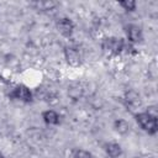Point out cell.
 <instances>
[{"mask_svg": "<svg viewBox=\"0 0 158 158\" xmlns=\"http://www.w3.org/2000/svg\"><path fill=\"white\" fill-rule=\"evenodd\" d=\"M146 112H147L148 115H151L152 117L158 118V109H157L156 105H151V106H148L147 110H146Z\"/></svg>", "mask_w": 158, "mask_h": 158, "instance_id": "14", "label": "cell"}, {"mask_svg": "<svg viewBox=\"0 0 158 158\" xmlns=\"http://www.w3.org/2000/svg\"><path fill=\"white\" fill-rule=\"evenodd\" d=\"M114 130L118 135H127L130 132V123L125 118H116L114 121Z\"/></svg>", "mask_w": 158, "mask_h": 158, "instance_id": "11", "label": "cell"}, {"mask_svg": "<svg viewBox=\"0 0 158 158\" xmlns=\"http://www.w3.org/2000/svg\"><path fill=\"white\" fill-rule=\"evenodd\" d=\"M42 120L48 126H57L60 122V116L56 110L48 109V110H44L42 112Z\"/></svg>", "mask_w": 158, "mask_h": 158, "instance_id": "8", "label": "cell"}, {"mask_svg": "<svg viewBox=\"0 0 158 158\" xmlns=\"http://www.w3.org/2000/svg\"><path fill=\"white\" fill-rule=\"evenodd\" d=\"M126 40L130 44H137L143 41V31L142 27L136 23H127L125 26Z\"/></svg>", "mask_w": 158, "mask_h": 158, "instance_id": "4", "label": "cell"}, {"mask_svg": "<svg viewBox=\"0 0 158 158\" xmlns=\"http://www.w3.org/2000/svg\"><path fill=\"white\" fill-rule=\"evenodd\" d=\"M104 149L106 152V154L110 157V158H118L122 156V147L116 143V142H107L105 143L104 146Z\"/></svg>", "mask_w": 158, "mask_h": 158, "instance_id": "9", "label": "cell"}, {"mask_svg": "<svg viewBox=\"0 0 158 158\" xmlns=\"http://www.w3.org/2000/svg\"><path fill=\"white\" fill-rule=\"evenodd\" d=\"M31 5L36 10H40V11H51L58 6V2L53 0H37V1L31 2Z\"/></svg>", "mask_w": 158, "mask_h": 158, "instance_id": "10", "label": "cell"}, {"mask_svg": "<svg viewBox=\"0 0 158 158\" xmlns=\"http://www.w3.org/2000/svg\"><path fill=\"white\" fill-rule=\"evenodd\" d=\"M9 98L12 100H19L23 104L33 102V93L25 84H17L16 86H14L12 90L9 93Z\"/></svg>", "mask_w": 158, "mask_h": 158, "instance_id": "3", "label": "cell"}, {"mask_svg": "<svg viewBox=\"0 0 158 158\" xmlns=\"http://www.w3.org/2000/svg\"><path fill=\"white\" fill-rule=\"evenodd\" d=\"M118 5L127 12H133L137 7V2L135 0H120Z\"/></svg>", "mask_w": 158, "mask_h": 158, "instance_id": "12", "label": "cell"}, {"mask_svg": "<svg viewBox=\"0 0 158 158\" xmlns=\"http://www.w3.org/2000/svg\"><path fill=\"white\" fill-rule=\"evenodd\" d=\"M73 158H94V157L89 151L83 148H77L73 152Z\"/></svg>", "mask_w": 158, "mask_h": 158, "instance_id": "13", "label": "cell"}, {"mask_svg": "<svg viewBox=\"0 0 158 158\" xmlns=\"http://www.w3.org/2000/svg\"><path fill=\"white\" fill-rule=\"evenodd\" d=\"M126 46H127L126 41L118 37H107L101 42L102 53L107 57H116L121 54L125 51Z\"/></svg>", "mask_w": 158, "mask_h": 158, "instance_id": "1", "label": "cell"}, {"mask_svg": "<svg viewBox=\"0 0 158 158\" xmlns=\"http://www.w3.org/2000/svg\"><path fill=\"white\" fill-rule=\"evenodd\" d=\"M0 158H4V154H2V152H1V149H0Z\"/></svg>", "mask_w": 158, "mask_h": 158, "instance_id": "15", "label": "cell"}, {"mask_svg": "<svg viewBox=\"0 0 158 158\" xmlns=\"http://www.w3.org/2000/svg\"><path fill=\"white\" fill-rule=\"evenodd\" d=\"M63 54H64V59L69 67L78 68L81 65V56H80L78 48H75L73 46H65L63 49Z\"/></svg>", "mask_w": 158, "mask_h": 158, "instance_id": "5", "label": "cell"}, {"mask_svg": "<svg viewBox=\"0 0 158 158\" xmlns=\"http://www.w3.org/2000/svg\"><path fill=\"white\" fill-rule=\"evenodd\" d=\"M135 120L138 123V126L147 132L148 135L153 136L157 133L158 131V118L152 117L151 115H148L146 111H141V112H136L135 115Z\"/></svg>", "mask_w": 158, "mask_h": 158, "instance_id": "2", "label": "cell"}, {"mask_svg": "<svg viewBox=\"0 0 158 158\" xmlns=\"http://www.w3.org/2000/svg\"><path fill=\"white\" fill-rule=\"evenodd\" d=\"M123 101H125V105L127 107L135 109V107H137V106L141 105V96H139V94L136 90L131 89V90L126 91L125 98H123Z\"/></svg>", "mask_w": 158, "mask_h": 158, "instance_id": "7", "label": "cell"}, {"mask_svg": "<svg viewBox=\"0 0 158 158\" xmlns=\"http://www.w3.org/2000/svg\"><path fill=\"white\" fill-rule=\"evenodd\" d=\"M56 27H57L58 32L65 38H70L73 36V33H74V30H75V25L69 17L59 19L56 22Z\"/></svg>", "mask_w": 158, "mask_h": 158, "instance_id": "6", "label": "cell"}]
</instances>
